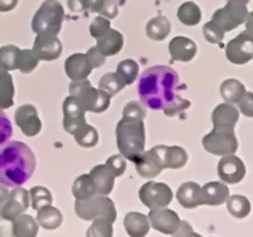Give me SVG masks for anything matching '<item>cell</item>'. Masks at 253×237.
I'll return each mask as SVG.
<instances>
[{"instance_id": "obj_22", "label": "cell", "mask_w": 253, "mask_h": 237, "mask_svg": "<svg viewBox=\"0 0 253 237\" xmlns=\"http://www.w3.org/2000/svg\"><path fill=\"white\" fill-rule=\"evenodd\" d=\"M169 52L173 61L190 62L196 55V44L186 37H175L169 44Z\"/></svg>"}, {"instance_id": "obj_51", "label": "cell", "mask_w": 253, "mask_h": 237, "mask_svg": "<svg viewBox=\"0 0 253 237\" xmlns=\"http://www.w3.org/2000/svg\"><path fill=\"white\" fill-rule=\"evenodd\" d=\"M67 5L72 13H83L87 10L86 0H67Z\"/></svg>"}, {"instance_id": "obj_41", "label": "cell", "mask_w": 253, "mask_h": 237, "mask_svg": "<svg viewBox=\"0 0 253 237\" xmlns=\"http://www.w3.org/2000/svg\"><path fill=\"white\" fill-rule=\"evenodd\" d=\"M86 235L89 237H110L113 235L112 222L109 220H107V218H96V220H94L92 225L89 227Z\"/></svg>"}, {"instance_id": "obj_32", "label": "cell", "mask_w": 253, "mask_h": 237, "mask_svg": "<svg viewBox=\"0 0 253 237\" xmlns=\"http://www.w3.org/2000/svg\"><path fill=\"white\" fill-rule=\"evenodd\" d=\"M177 18L184 26L194 27L202 20V10L194 1H186L178 8Z\"/></svg>"}, {"instance_id": "obj_17", "label": "cell", "mask_w": 253, "mask_h": 237, "mask_svg": "<svg viewBox=\"0 0 253 237\" xmlns=\"http://www.w3.org/2000/svg\"><path fill=\"white\" fill-rule=\"evenodd\" d=\"M14 116L15 124L26 136L32 137L40 134L42 123L38 117V112L35 106L29 105V103L22 105L17 109Z\"/></svg>"}, {"instance_id": "obj_12", "label": "cell", "mask_w": 253, "mask_h": 237, "mask_svg": "<svg viewBox=\"0 0 253 237\" xmlns=\"http://www.w3.org/2000/svg\"><path fill=\"white\" fill-rule=\"evenodd\" d=\"M38 234L37 220L29 214H19L12 222L0 220V236L10 235L17 237H35Z\"/></svg>"}, {"instance_id": "obj_36", "label": "cell", "mask_w": 253, "mask_h": 237, "mask_svg": "<svg viewBox=\"0 0 253 237\" xmlns=\"http://www.w3.org/2000/svg\"><path fill=\"white\" fill-rule=\"evenodd\" d=\"M20 48L17 46L9 44L0 48V66L8 71H14L18 69L19 65Z\"/></svg>"}, {"instance_id": "obj_39", "label": "cell", "mask_w": 253, "mask_h": 237, "mask_svg": "<svg viewBox=\"0 0 253 237\" xmlns=\"http://www.w3.org/2000/svg\"><path fill=\"white\" fill-rule=\"evenodd\" d=\"M117 72L121 74L126 85H132L138 76V63L134 60H124L117 67Z\"/></svg>"}, {"instance_id": "obj_3", "label": "cell", "mask_w": 253, "mask_h": 237, "mask_svg": "<svg viewBox=\"0 0 253 237\" xmlns=\"http://www.w3.org/2000/svg\"><path fill=\"white\" fill-rule=\"evenodd\" d=\"M115 134L121 154L134 163L144 152L146 145V130L143 120L123 117L117 125Z\"/></svg>"}, {"instance_id": "obj_45", "label": "cell", "mask_w": 253, "mask_h": 237, "mask_svg": "<svg viewBox=\"0 0 253 237\" xmlns=\"http://www.w3.org/2000/svg\"><path fill=\"white\" fill-rule=\"evenodd\" d=\"M110 29V22L105 17H96L90 24V34L98 39Z\"/></svg>"}, {"instance_id": "obj_27", "label": "cell", "mask_w": 253, "mask_h": 237, "mask_svg": "<svg viewBox=\"0 0 253 237\" xmlns=\"http://www.w3.org/2000/svg\"><path fill=\"white\" fill-rule=\"evenodd\" d=\"M14 103V83L8 69L0 66V109H9Z\"/></svg>"}, {"instance_id": "obj_21", "label": "cell", "mask_w": 253, "mask_h": 237, "mask_svg": "<svg viewBox=\"0 0 253 237\" xmlns=\"http://www.w3.org/2000/svg\"><path fill=\"white\" fill-rule=\"evenodd\" d=\"M178 203L184 208L193 209L199 206H203V197H202V187L195 182H186L180 186L176 193Z\"/></svg>"}, {"instance_id": "obj_43", "label": "cell", "mask_w": 253, "mask_h": 237, "mask_svg": "<svg viewBox=\"0 0 253 237\" xmlns=\"http://www.w3.org/2000/svg\"><path fill=\"white\" fill-rule=\"evenodd\" d=\"M123 117L128 119H137V120H143L146 117V107L141 101H129L124 106Z\"/></svg>"}, {"instance_id": "obj_56", "label": "cell", "mask_w": 253, "mask_h": 237, "mask_svg": "<svg viewBox=\"0 0 253 237\" xmlns=\"http://www.w3.org/2000/svg\"><path fill=\"white\" fill-rule=\"evenodd\" d=\"M245 24H246V29L253 33V12L248 13L247 18H246Z\"/></svg>"}, {"instance_id": "obj_4", "label": "cell", "mask_w": 253, "mask_h": 237, "mask_svg": "<svg viewBox=\"0 0 253 237\" xmlns=\"http://www.w3.org/2000/svg\"><path fill=\"white\" fill-rule=\"evenodd\" d=\"M65 19V9L58 0H44L32 19L37 35H57Z\"/></svg>"}, {"instance_id": "obj_1", "label": "cell", "mask_w": 253, "mask_h": 237, "mask_svg": "<svg viewBox=\"0 0 253 237\" xmlns=\"http://www.w3.org/2000/svg\"><path fill=\"white\" fill-rule=\"evenodd\" d=\"M178 74L167 66H153L141 74L138 96L144 106L152 110H164L176 99Z\"/></svg>"}, {"instance_id": "obj_8", "label": "cell", "mask_w": 253, "mask_h": 237, "mask_svg": "<svg viewBox=\"0 0 253 237\" xmlns=\"http://www.w3.org/2000/svg\"><path fill=\"white\" fill-rule=\"evenodd\" d=\"M167 146H153L148 152H143L134 162L135 170L142 178H155L166 169Z\"/></svg>"}, {"instance_id": "obj_42", "label": "cell", "mask_w": 253, "mask_h": 237, "mask_svg": "<svg viewBox=\"0 0 253 237\" xmlns=\"http://www.w3.org/2000/svg\"><path fill=\"white\" fill-rule=\"evenodd\" d=\"M203 34H204L205 39L211 44H221V42L224 39L225 32L221 31L214 22L210 20L203 27Z\"/></svg>"}, {"instance_id": "obj_20", "label": "cell", "mask_w": 253, "mask_h": 237, "mask_svg": "<svg viewBox=\"0 0 253 237\" xmlns=\"http://www.w3.org/2000/svg\"><path fill=\"white\" fill-rule=\"evenodd\" d=\"M239 111L233 103H220L214 109L211 114L214 129H234L238 123Z\"/></svg>"}, {"instance_id": "obj_10", "label": "cell", "mask_w": 253, "mask_h": 237, "mask_svg": "<svg viewBox=\"0 0 253 237\" xmlns=\"http://www.w3.org/2000/svg\"><path fill=\"white\" fill-rule=\"evenodd\" d=\"M138 195L141 202L150 209L167 207L173 197L170 187L157 182H147L141 187Z\"/></svg>"}, {"instance_id": "obj_30", "label": "cell", "mask_w": 253, "mask_h": 237, "mask_svg": "<svg viewBox=\"0 0 253 237\" xmlns=\"http://www.w3.org/2000/svg\"><path fill=\"white\" fill-rule=\"evenodd\" d=\"M36 220H37L38 225L43 229L56 230L62 223V213L56 207L48 204V206H44L38 209Z\"/></svg>"}, {"instance_id": "obj_33", "label": "cell", "mask_w": 253, "mask_h": 237, "mask_svg": "<svg viewBox=\"0 0 253 237\" xmlns=\"http://www.w3.org/2000/svg\"><path fill=\"white\" fill-rule=\"evenodd\" d=\"M227 208L234 218H245L251 212V202L245 196L234 195L228 197Z\"/></svg>"}, {"instance_id": "obj_16", "label": "cell", "mask_w": 253, "mask_h": 237, "mask_svg": "<svg viewBox=\"0 0 253 237\" xmlns=\"http://www.w3.org/2000/svg\"><path fill=\"white\" fill-rule=\"evenodd\" d=\"M63 110V129L69 134L74 135L75 132L83 124L86 123L85 120V110L80 105L74 96L70 95L69 98L65 99L62 105Z\"/></svg>"}, {"instance_id": "obj_46", "label": "cell", "mask_w": 253, "mask_h": 237, "mask_svg": "<svg viewBox=\"0 0 253 237\" xmlns=\"http://www.w3.org/2000/svg\"><path fill=\"white\" fill-rule=\"evenodd\" d=\"M12 134V123H10V120L6 117V115L4 114L3 110L0 109V148H1L4 144L8 143V140L10 139Z\"/></svg>"}, {"instance_id": "obj_19", "label": "cell", "mask_w": 253, "mask_h": 237, "mask_svg": "<svg viewBox=\"0 0 253 237\" xmlns=\"http://www.w3.org/2000/svg\"><path fill=\"white\" fill-rule=\"evenodd\" d=\"M92 71L89 58L84 53L71 55L65 62V72L71 81H80L87 78Z\"/></svg>"}, {"instance_id": "obj_54", "label": "cell", "mask_w": 253, "mask_h": 237, "mask_svg": "<svg viewBox=\"0 0 253 237\" xmlns=\"http://www.w3.org/2000/svg\"><path fill=\"white\" fill-rule=\"evenodd\" d=\"M19 0H0V12H10L18 5Z\"/></svg>"}, {"instance_id": "obj_28", "label": "cell", "mask_w": 253, "mask_h": 237, "mask_svg": "<svg viewBox=\"0 0 253 237\" xmlns=\"http://www.w3.org/2000/svg\"><path fill=\"white\" fill-rule=\"evenodd\" d=\"M170 32L171 22L164 15L152 18L146 26L147 37H150L152 40H157V42L166 39L167 35L170 34Z\"/></svg>"}, {"instance_id": "obj_35", "label": "cell", "mask_w": 253, "mask_h": 237, "mask_svg": "<svg viewBox=\"0 0 253 237\" xmlns=\"http://www.w3.org/2000/svg\"><path fill=\"white\" fill-rule=\"evenodd\" d=\"M124 87H126V82H124V80L121 77V74L118 72L105 73L101 77L100 82H99V89L108 92L110 96L119 94Z\"/></svg>"}, {"instance_id": "obj_47", "label": "cell", "mask_w": 253, "mask_h": 237, "mask_svg": "<svg viewBox=\"0 0 253 237\" xmlns=\"http://www.w3.org/2000/svg\"><path fill=\"white\" fill-rule=\"evenodd\" d=\"M105 164H107L108 168L114 173L115 177L122 175L124 173V170H126V159H124V157L122 154L112 155V157L107 160V163Z\"/></svg>"}, {"instance_id": "obj_50", "label": "cell", "mask_w": 253, "mask_h": 237, "mask_svg": "<svg viewBox=\"0 0 253 237\" xmlns=\"http://www.w3.org/2000/svg\"><path fill=\"white\" fill-rule=\"evenodd\" d=\"M99 14H101V17L105 18L117 17L118 15V4H117V0H105Z\"/></svg>"}, {"instance_id": "obj_24", "label": "cell", "mask_w": 253, "mask_h": 237, "mask_svg": "<svg viewBox=\"0 0 253 237\" xmlns=\"http://www.w3.org/2000/svg\"><path fill=\"white\" fill-rule=\"evenodd\" d=\"M203 203L208 206H220L229 197V188L224 183L209 182L202 187Z\"/></svg>"}, {"instance_id": "obj_5", "label": "cell", "mask_w": 253, "mask_h": 237, "mask_svg": "<svg viewBox=\"0 0 253 237\" xmlns=\"http://www.w3.org/2000/svg\"><path fill=\"white\" fill-rule=\"evenodd\" d=\"M69 92L80 102L85 111L100 114L107 111L110 106L112 96L103 90L94 89L87 78L72 81L69 86Z\"/></svg>"}, {"instance_id": "obj_6", "label": "cell", "mask_w": 253, "mask_h": 237, "mask_svg": "<svg viewBox=\"0 0 253 237\" xmlns=\"http://www.w3.org/2000/svg\"><path fill=\"white\" fill-rule=\"evenodd\" d=\"M75 212L84 221L107 218L113 223L117 220V208L114 202L103 195H95L94 197L85 201H76Z\"/></svg>"}, {"instance_id": "obj_53", "label": "cell", "mask_w": 253, "mask_h": 237, "mask_svg": "<svg viewBox=\"0 0 253 237\" xmlns=\"http://www.w3.org/2000/svg\"><path fill=\"white\" fill-rule=\"evenodd\" d=\"M177 231H184V232H180V234H177L176 236H186V235H190V236H198V234H195V232L193 231L191 226H190L187 222H185V221H181V222H180Z\"/></svg>"}, {"instance_id": "obj_11", "label": "cell", "mask_w": 253, "mask_h": 237, "mask_svg": "<svg viewBox=\"0 0 253 237\" xmlns=\"http://www.w3.org/2000/svg\"><path fill=\"white\" fill-rule=\"evenodd\" d=\"M225 56L234 65H246L253 60V33L242 32L225 46Z\"/></svg>"}, {"instance_id": "obj_44", "label": "cell", "mask_w": 253, "mask_h": 237, "mask_svg": "<svg viewBox=\"0 0 253 237\" xmlns=\"http://www.w3.org/2000/svg\"><path fill=\"white\" fill-rule=\"evenodd\" d=\"M190 105H191V102H190L189 100L182 99L180 95H177L175 100H173L170 105L167 106V107H165L164 112L165 115H167L169 117H172L175 116V115L181 114V112L185 111L186 109H189Z\"/></svg>"}, {"instance_id": "obj_34", "label": "cell", "mask_w": 253, "mask_h": 237, "mask_svg": "<svg viewBox=\"0 0 253 237\" xmlns=\"http://www.w3.org/2000/svg\"><path fill=\"white\" fill-rule=\"evenodd\" d=\"M76 143L83 148H92L98 144L99 134L96 129L92 128L89 124H83L74 134Z\"/></svg>"}, {"instance_id": "obj_29", "label": "cell", "mask_w": 253, "mask_h": 237, "mask_svg": "<svg viewBox=\"0 0 253 237\" xmlns=\"http://www.w3.org/2000/svg\"><path fill=\"white\" fill-rule=\"evenodd\" d=\"M246 87L236 78H228L220 85V95L228 103H238L246 94Z\"/></svg>"}, {"instance_id": "obj_18", "label": "cell", "mask_w": 253, "mask_h": 237, "mask_svg": "<svg viewBox=\"0 0 253 237\" xmlns=\"http://www.w3.org/2000/svg\"><path fill=\"white\" fill-rule=\"evenodd\" d=\"M32 51L40 61H55L62 53V43L57 35H37Z\"/></svg>"}, {"instance_id": "obj_2", "label": "cell", "mask_w": 253, "mask_h": 237, "mask_svg": "<svg viewBox=\"0 0 253 237\" xmlns=\"http://www.w3.org/2000/svg\"><path fill=\"white\" fill-rule=\"evenodd\" d=\"M36 169V157L22 141H10L0 148V184L19 187L28 182Z\"/></svg>"}, {"instance_id": "obj_25", "label": "cell", "mask_w": 253, "mask_h": 237, "mask_svg": "<svg viewBox=\"0 0 253 237\" xmlns=\"http://www.w3.org/2000/svg\"><path fill=\"white\" fill-rule=\"evenodd\" d=\"M124 44L123 35L121 32L110 28L109 31L98 38V49L105 57H110L122 51Z\"/></svg>"}, {"instance_id": "obj_14", "label": "cell", "mask_w": 253, "mask_h": 237, "mask_svg": "<svg viewBox=\"0 0 253 237\" xmlns=\"http://www.w3.org/2000/svg\"><path fill=\"white\" fill-rule=\"evenodd\" d=\"M148 221L153 229L165 235L175 234L181 222L178 214L175 211L165 208V207L151 209L150 214H148Z\"/></svg>"}, {"instance_id": "obj_37", "label": "cell", "mask_w": 253, "mask_h": 237, "mask_svg": "<svg viewBox=\"0 0 253 237\" xmlns=\"http://www.w3.org/2000/svg\"><path fill=\"white\" fill-rule=\"evenodd\" d=\"M187 163V153L181 146H167L166 168L180 169Z\"/></svg>"}, {"instance_id": "obj_15", "label": "cell", "mask_w": 253, "mask_h": 237, "mask_svg": "<svg viewBox=\"0 0 253 237\" xmlns=\"http://www.w3.org/2000/svg\"><path fill=\"white\" fill-rule=\"evenodd\" d=\"M218 175L228 184L241 182L246 175V166L237 155H223L218 164Z\"/></svg>"}, {"instance_id": "obj_13", "label": "cell", "mask_w": 253, "mask_h": 237, "mask_svg": "<svg viewBox=\"0 0 253 237\" xmlns=\"http://www.w3.org/2000/svg\"><path fill=\"white\" fill-rule=\"evenodd\" d=\"M29 206V192L24 188L14 187L12 192H9L8 200L4 203L1 212H0V220L12 222L15 217L27 211Z\"/></svg>"}, {"instance_id": "obj_57", "label": "cell", "mask_w": 253, "mask_h": 237, "mask_svg": "<svg viewBox=\"0 0 253 237\" xmlns=\"http://www.w3.org/2000/svg\"><path fill=\"white\" fill-rule=\"evenodd\" d=\"M228 1H238V3H243V4L250 3V0H228Z\"/></svg>"}, {"instance_id": "obj_23", "label": "cell", "mask_w": 253, "mask_h": 237, "mask_svg": "<svg viewBox=\"0 0 253 237\" xmlns=\"http://www.w3.org/2000/svg\"><path fill=\"white\" fill-rule=\"evenodd\" d=\"M89 175L92 178V182H94L98 195L108 196L114 188L115 174L108 168L107 164L94 167L90 170Z\"/></svg>"}, {"instance_id": "obj_31", "label": "cell", "mask_w": 253, "mask_h": 237, "mask_svg": "<svg viewBox=\"0 0 253 237\" xmlns=\"http://www.w3.org/2000/svg\"><path fill=\"white\" fill-rule=\"evenodd\" d=\"M72 195L76 201H85L98 195L92 178L89 174H83L76 178L72 186Z\"/></svg>"}, {"instance_id": "obj_26", "label": "cell", "mask_w": 253, "mask_h": 237, "mask_svg": "<svg viewBox=\"0 0 253 237\" xmlns=\"http://www.w3.org/2000/svg\"><path fill=\"white\" fill-rule=\"evenodd\" d=\"M148 217L138 212H129L124 217V227L126 234L132 237H143L150 231Z\"/></svg>"}, {"instance_id": "obj_52", "label": "cell", "mask_w": 253, "mask_h": 237, "mask_svg": "<svg viewBox=\"0 0 253 237\" xmlns=\"http://www.w3.org/2000/svg\"><path fill=\"white\" fill-rule=\"evenodd\" d=\"M105 0H86L87 10L91 13H99L104 5Z\"/></svg>"}, {"instance_id": "obj_48", "label": "cell", "mask_w": 253, "mask_h": 237, "mask_svg": "<svg viewBox=\"0 0 253 237\" xmlns=\"http://www.w3.org/2000/svg\"><path fill=\"white\" fill-rule=\"evenodd\" d=\"M239 111L247 117H253V92H246L238 102Z\"/></svg>"}, {"instance_id": "obj_7", "label": "cell", "mask_w": 253, "mask_h": 237, "mask_svg": "<svg viewBox=\"0 0 253 237\" xmlns=\"http://www.w3.org/2000/svg\"><path fill=\"white\" fill-rule=\"evenodd\" d=\"M202 143L205 152L219 157L236 154L238 150V140L234 129H213V132L203 137Z\"/></svg>"}, {"instance_id": "obj_55", "label": "cell", "mask_w": 253, "mask_h": 237, "mask_svg": "<svg viewBox=\"0 0 253 237\" xmlns=\"http://www.w3.org/2000/svg\"><path fill=\"white\" fill-rule=\"evenodd\" d=\"M8 197H9V191L6 189L5 186L0 184V212H1V208H3L4 203H5V201L8 200Z\"/></svg>"}, {"instance_id": "obj_9", "label": "cell", "mask_w": 253, "mask_h": 237, "mask_svg": "<svg viewBox=\"0 0 253 237\" xmlns=\"http://www.w3.org/2000/svg\"><path fill=\"white\" fill-rule=\"evenodd\" d=\"M247 15V4L228 1L224 8L218 9L216 12H214L211 22H214L221 31L227 33L245 23Z\"/></svg>"}, {"instance_id": "obj_38", "label": "cell", "mask_w": 253, "mask_h": 237, "mask_svg": "<svg viewBox=\"0 0 253 237\" xmlns=\"http://www.w3.org/2000/svg\"><path fill=\"white\" fill-rule=\"evenodd\" d=\"M29 202L33 209H40L44 206H48L52 203L51 192L44 187H33L29 191Z\"/></svg>"}, {"instance_id": "obj_40", "label": "cell", "mask_w": 253, "mask_h": 237, "mask_svg": "<svg viewBox=\"0 0 253 237\" xmlns=\"http://www.w3.org/2000/svg\"><path fill=\"white\" fill-rule=\"evenodd\" d=\"M38 60L36 55L33 53L32 49H20V56H19V65H18V69L22 73L28 74L31 72L35 71L38 66Z\"/></svg>"}, {"instance_id": "obj_49", "label": "cell", "mask_w": 253, "mask_h": 237, "mask_svg": "<svg viewBox=\"0 0 253 237\" xmlns=\"http://www.w3.org/2000/svg\"><path fill=\"white\" fill-rule=\"evenodd\" d=\"M86 56L87 58H89L90 63H91L92 68H100L104 63H105V60H107V57L99 51L98 47H91V48L87 51Z\"/></svg>"}]
</instances>
